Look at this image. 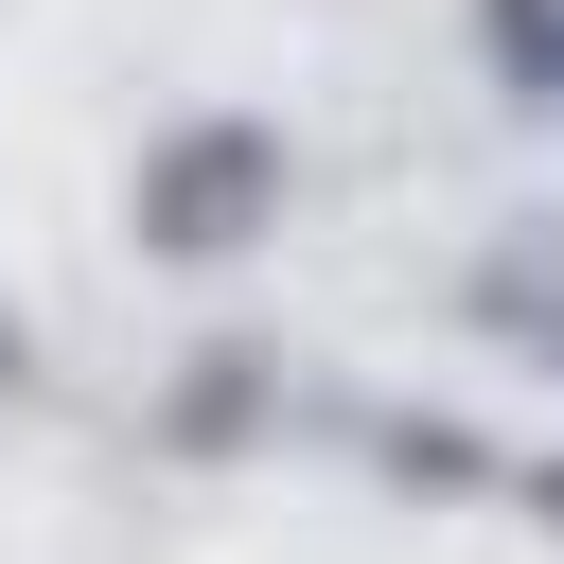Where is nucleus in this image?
I'll use <instances>...</instances> for the list:
<instances>
[{
  "mask_svg": "<svg viewBox=\"0 0 564 564\" xmlns=\"http://www.w3.org/2000/svg\"><path fill=\"white\" fill-rule=\"evenodd\" d=\"M123 212H141V247H159V264H229V247L282 212V123H176V141L141 159V194H123Z\"/></svg>",
  "mask_w": 564,
  "mask_h": 564,
  "instance_id": "1",
  "label": "nucleus"
},
{
  "mask_svg": "<svg viewBox=\"0 0 564 564\" xmlns=\"http://www.w3.org/2000/svg\"><path fill=\"white\" fill-rule=\"evenodd\" d=\"M476 53L511 106H564V0H476Z\"/></svg>",
  "mask_w": 564,
  "mask_h": 564,
  "instance_id": "2",
  "label": "nucleus"
},
{
  "mask_svg": "<svg viewBox=\"0 0 564 564\" xmlns=\"http://www.w3.org/2000/svg\"><path fill=\"white\" fill-rule=\"evenodd\" d=\"M476 317H494V335H529V352H564V264H546V247H511Z\"/></svg>",
  "mask_w": 564,
  "mask_h": 564,
  "instance_id": "3",
  "label": "nucleus"
},
{
  "mask_svg": "<svg viewBox=\"0 0 564 564\" xmlns=\"http://www.w3.org/2000/svg\"><path fill=\"white\" fill-rule=\"evenodd\" d=\"M247 388H264V370H247V352H212V370L176 388V441H229V423H247Z\"/></svg>",
  "mask_w": 564,
  "mask_h": 564,
  "instance_id": "4",
  "label": "nucleus"
},
{
  "mask_svg": "<svg viewBox=\"0 0 564 564\" xmlns=\"http://www.w3.org/2000/svg\"><path fill=\"white\" fill-rule=\"evenodd\" d=\"M529 494H546V511H564V476H529Z\"/></svg>",
  "mask_w": 564,
  "mask_h": 564,
  "instance_id": "5",
  "label": "nucleus"
},
{
  "mask_svg": "<svg viewBox=\"0 0 564 564\" xmlns=\"http://www.w3.org/2000/svg\"><path fill=\"white\" fill-rule=\"evenodd\" d=\"M0 388H18V335H0Z\"/></svg>",
  "mask_w": 564,
  "mask_h": 564,
  "instance_id": "6",
  "label": "nucleus"
}]
</instances>
